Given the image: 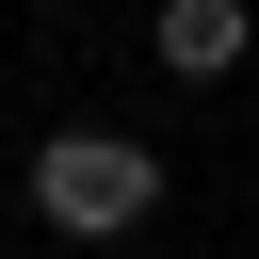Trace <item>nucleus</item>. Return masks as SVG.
<instances>
[{
    "instance_id": "f03ea898",
    "label": "nucleus",
    "mask_w": 259,
    "mask_h": 259,
    "mask_svg": "<svg viewBox=\"0 0 259 259\" xmlns=\"http://www.w3.org/2000/svg\"><path fill=\"white\" fill-rule=\"evenodd\" d=\"M162 65L178 81H227L243 65V0H162Z\"/></svg>"
},
{
    "instance_id": "f257e3e1",
    "label": "nucleus",
    "mask_w": 259,
    "mask_h": 259,
    "mask_svg": "<svg viewBox=\"0 0 259 259\" xmlns=\"http://www.w3.org/2000/svg\"><path fill=\"white\" fill-rule=\"evenodd\" d=\"M32 210H49L65 243H130V227L162 210V162H146L130 130H49V146H32Z\"/></svg>"
}]
</instances>
